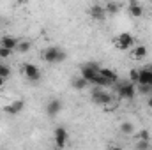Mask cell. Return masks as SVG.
Wrapping results in <instances>:
<instances>
[{
    "mask_svg": "<svg viewBox=\"0 0 152 150\" xmlns=\"http://www.w3.org/2000/svg\"><path fill=\"white\" fill-rule=\"evenodd\" d=\"M18 39L12 37V36H4V37L0 39V46H4V48H7V50H16V46H18Z\"/></svg>",
    "mask_w": 152,
    "mask_h": 150,
    "instance_id": "obj_13",
    "label": "cell"
},
{
    "mask_svg": "<svg viewBox=\"0 0 152 150\" xmlns=\"http://www.w3.org/2000/svg\"><path fill=\"white\" fill-rule=\"evenodd\" d=\"M136 149H151V143H149V140H140V141L136 143Z\"/></svg>",
    "mask_w": 152,
    "mask_h": 150,
    "instance_id": "obj_24",
    "label": "cell"
},
{
    "mask_svg": "<svg viewBox=\"0 0 152 150\" xmlns=\"http://www.w3.org/2000/svg\"><path fill=\"white\" fill-rule=\"evenodd\" d=\"M138 73H140V71H136V69H131V71H129V79H133V81H138Z\"/></svg>",
    "mask_w": 152,
    "mask_h": 150,
    "instance_id": "obj_25",
    "label": "cell"
},
{
    "mask_svg": "<svg viewBox=\"0 0 152 150\" xmlns=\"http://www.w3.org/2000/svg\"><path fill=\"white\" fill-rule=\"evenodd\" d=\"M5 81H7V79H5V78H4V76H0V88H2V87H4V85H5Z\"/></svg>",
    "mask_w": 152,
    "mask_h": 150,
    "instance_id": "obj_26",
    "label": "cell"
},
{
    "mask_svg": "<svg viewBox=\"0 0 152 150\" xmlns=\"http://www.w3.org/2000/svg\"><path fill=\"white\" fill-rule=\"evenodd\" d=\"M0 76H4L5 79L11 76V69L7 67V66H4V64H0Z\"/></svg>",
    "mask_w": 152,
    "mask_h": 150,
    "instance_id": "obj_22",
    "label": "cell"
},
{
    "mask_svg": "<svg viewBox=\"0 0 152 150\" xmlns=\"http://www.w3.org/2000/svg\"><path fill=\"white\" fill-rule=\"evenodd\" d=\"M115 46L120 51H127V50H131L134 46V37L129 32H122V34H118L117 39H115Z\"/></svg>",
    "mask_w": 152,
    "mask_h": 150,
    "instance_id": "obj_2",
    "label": "cell"
},
{
    "mask_svg": "<svg viewBox=\"0 0 152 150\" xmlns=\"http://www.w3.org/2000/svg\"><path fill=\"white\" fill-rule=\"evenodd\" d=\"M23 73L25 76L30 79V81H39L41 79V71H39L37 66H34V64H23Z\"/></svg>",
    "mask_w": 152,
    "mask_h": 150,
    "instance_id": "obj_7",
    "label": "cell"
},
{
    "mask_svg": "<svg viewBox=\"0 0 152 150\" xmlns=\"http://www.w3.org/2000/svg\"><path fill=\"white\" fill-rule=\"evenodd\" d=\"M30 48H32V44H30L28 41H20V42H18V46H16V50H18L20 53H28V51H30Z\"/></svg>",
    "mask_w": 152,
    "mask_h": 150,
    "instance_id": "obj_19",
    "label": "cell"
},
{
    "mask_svg": "<svg viewBox=\"0 0 152 150\" xmlns=\"http://www.w3.org/2000/svg\"><path fill=\"white\" fill-rule=\"evenodd\" d=\"M117 92H118V95L122 99H133L136 95V88H134L133 83H118Z\"/></svg>",
    "mask_w": 152,
    "mask_h": 150,
    "instance_id": "obj_6",
    "label": "cell"
},
{
    "mask_svg": "<svg viewBox=\"0 0 152 150\" xmlns=\"http://www.w3.org/2000/svg\"><path fill=\"white\" fill-rule=\"evenodd\" d=\"M104 9H106V12H110V14H113V12H117V9H118V5H117L115 2H108V4L104 5Z\"/></svg>",
    "mask_w": 152,
    "mask_h": 150,
    "instance_id": "obj_21",
    "label": "cell"
},
{
    "mask_svg": "<svg viewBox=\"0 0 152 150\" xmlns=\"http://www.w3.org/2000/svg\"><path fill=\"white\" fill-rule=\"evenodd\" d=\"M99 73L104 76L110 83H117V79H118V78H117V74H115V71L108 69V67H99Z\"/></svg>",
    "mask_w": 152,
    "mask_h": 150,
    "instance_id": "obj_15",
    "label": "cell"
},
{
    "mask_svg": "<svg viewBox=\"0 0 152 150\" xmlns=\"http://www.w3.org/2000/svg\"><path fill=\"white\" fill-rule=\"evenodd\" d=\"M23 108H25V101H14V103H11V104H5L4 106V111L7 113V115H18L20 111H23Z\"/></svg>",
    "mask_w": 152,
    "mask_h": 150,
    "instance_id": "obj_10",
    "label": "cell"
},
{
    "mask_svg": "<svg viewBox=\"0 0 152 150\" xmlns=\"http://www.w3.org/2000/svg\"><path fill=\"white\" fill-rule=\"evenodd\" d=\"M53 138H55V145H57L58 149H64L66 143H67V140H69V131H67L64 125H58V127H55V131H53Z\"/></svg>",
    "mask_w": 152,
    "mask_h": 150,
    "instance_id": "obj_3",
    "label": "cell"
},
{
    "mask_svg": "<svg viewBox=\"0 0 152 150\" xmlns=\"http://www.w3.org/2000/svg\"><path fill=\"white\" fill-rule=\"evenodd\" d=\"M92 101H94L96 104L108 106V104L112 103V95H110V94H106V92L103 90V87H97V88L92 92Z\"/></svg>",
    "mask_w": 152,
    "mask_h": 150,
    "instance_id": "obj_4",
    "label": "cell"
},
{
    "mask_svg": "<svg viewBox=\"0 0 152 150\" xmlns=\"http://www.w3.org/2000/svg\"><path fill=\"white\" fill-rule=\"evenodd\" d=\"M138 85H151L152 87V69H142L138 73Z\"/></svg>",
    "mask_w": 152,
    "mask_h": 150,
    "instance_id": "obj_11",
    "label": "cell"
},
{
    "mask_svg": "<svg viewBox=\"0 0 152 150\" xmlns=\"http://www.w3.org/2000/svg\"><path fill=\"white\" fill-rule=\"evenodd\" d=\"M90 83H94L96 87H103V88H104V87H108V85H112V83H110V81H108L103 74H101V73H97V76H96Z\"/></svg>",
    "mask_w": 152,
    "mask_h": 150,
    "instance_id": "obj_17",
    "label": "cell"
},
{
    "mask_svg": "<svg viewBox=\"0 0 152 150\" xmlns=\"http://www.w3.org/2000/svg\"><path fill=\"white\" fill-rule=\"evenodd\" d=\"M133 51H131V55H133V58L134 60H143L145 57H147V46H143V44H138V46H133L131 48Z\"/></svg>",
    "mask_w": 152,
    "mask_h": 150,
    "instance_id": "obj_12",
    "label": "cell"
},
{
    "mask_svg": "<svg viewBox=\"0 0 152 150\" xmlns=\"http://www.w3.org/2000/svg\"><path fill=\"white\" fill-rule=\"evenodd\" d=\"M88 14H90V18L92 20H96V21H103L104 18H106V9H104V5H92L90 9H88Z\"/></svg>",
    "mask_w": 152,
    "mask_h": 150,
    "instance_id": "obj_9",
    "label": "cell"
},
{
    "mask_svg": "<svg viewBox=\"0 0 152 150\" xmlns=\"http://www.w3.org/2000/svg\"><path fill=\"white\" fill-rule=\"evenodd\" d=\"M80 73H81V76H83V78H85V79L90 83V81H92V79L97 76V73H99V66H97L96 62H88V64H83Z\"/></svg>",
    "mask_w": 152,
    "mask_h": 150,
    "instance_id": "obj_5",
    "label": "cell"
},
{
    "mask_svg": "<svg viewBox=\"0 0 152 150\" xmlns=\"http://www.w3.org/2000/svg\"><path fill=\"white\" fill-rule=\"evenodd\" d=\"M87 85H88V81H87L83 76H80V78H73V81H71V87L76 88V90H83Z\"/></svg>",
    "mask_w": 152,
    "mask_h": 150,
    "instance_id": "obj_16",
    "label": "cell"
},
{
    "mask_svg": "<svg viewBox=\"0 0 152 150\" xmlns=\"http://www.w3.org/2000/svg\"><path fill=\"white\" fill-rule=\"evenodd\" d=\"M62 108H64L62 101L51 99V101H48V104H46V115H48V117H57L58 113L62 111Z\"/></svg>",
    "mask_w": 152,
    "mask_h": 150,
    "instance_id": "obj_8",
    "label": "cell"
},
{
    "mask_svg": "<svg viewBox=\"0 0 152 150\" xmlns=\"http://www.w3.org/2000/svg\"><path fill=\"white\" fill-rule=\"evenodd\" d=\"M11 53H12V50H7V48L0 46V58H7V57H11Z\"/></svg>",
    "mask_w": 152,
    "mask_h": 150,
    "instance_id": "obj_23",
    "label": "cell"
},
{
    "mask_svg": "<svg viewBox=\"0 0 152 150\" xmlns=\"http://www.w3.org/2000/svg\"><path fill=\"white\" fill-rule=\"evenodd\" d=\"M42 58L48 64H58V62H64L66 60V51L60 50V48H57V46H50V48L44 50Z\"/></svg>",
    "mask_w": 152,
    "mask_h": 150,
    "instance_id": "obj_1",
    "label": "cell"
},
{
    "mask_svg": "<svg viewBox=\"0 0 152 150\" xmlns=\"http://www.w3.org/2000/svg\"><path fill=\"white\" fill-rule=\"evenodd\" d=\"M147 108H152V97L147 99Z\"/></svg>",
    "mask_w": 152,
    "mask_h": 150,
    "instance_id": "obj_27",
    "label": "cell"
},
{
    "mask_svg": "<svg viewBox=\"0 0 152 150\" xmlns=\"http://www.w3.org/2000/svg\"><path fill=\"white\" fill-rule=\"evenodd\" d=\"M120 133L126 134V136L134 134V124H133V122H122V125H120Z\"/></svg>",
    "mask_w": 152,
    "mask_h": 150,
    "instance_id": "obj_18",
    "label": "cell"
},
{
    "mask_svg": "<svg viewBox=\"0 0 152 150\" xmlns=\"http://www.w3.org/2000/svg\"><path fill=\"white\" fill-rule=\"evenodd\" d=\"M134 138H136V140H149V138H151V133L143 129V131L136 133V134H134Z\"/></svg>",
    "mask_w": 152,
    "mask_h": 150,
    "instance_id": "obj_20",
    "label": "cell"
},
{
    "mask_svg": "<svg viewBox=\"0 0 152 150\" xmlns=\"http://www.w3.org/2000/svg\"><path fill=\"white\" fill-rule=\"evenodd\" d=\"M129 14H131L133 18H142V16H143L142 5H138L134 0H131V4H129Z\"/></svg>",
    "mask_w": 152,
    "mask_h": 150,
    "instance_id": "obj_14",
    "label": "cell"
}]
</instances>
